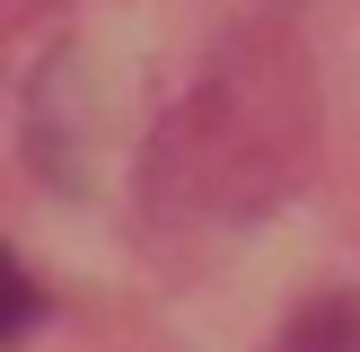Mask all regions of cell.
Listing matches in <instances>:
<instances>
[{
	"instance_id": "6da1fadb",
	"label": "cell",
	"mask_w": 360,
	"mask_h": 352,
	"mask_svg": "<svg viewBox=\"0 0 360 352\" xmlns=\"http://www.w3.org/2000/svg\"><path fill=\"white\" fill-rule=\"evenodd\" d=\"M273 352H360V291H326L281 326Z\"/></svg>"
},
{
	"instance_id": "7a4b0ae2",
	"label": "cell",
	"mask_w": 360,
	"mask_h": 352,
	"mask_svg": "<svg viewBox=\"0 0 360 352\" xmlns=\"http://www.w3.org/2000/svg\"><path fill=\"white\" fill-rule=\"evenodd\" d=\"M0 273H9V344H18V334H35V317H44V299H35L27 264H0Z\"/></svg>"
}]
</instances>
